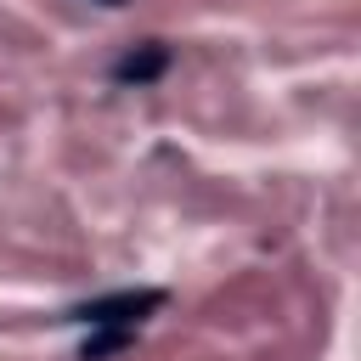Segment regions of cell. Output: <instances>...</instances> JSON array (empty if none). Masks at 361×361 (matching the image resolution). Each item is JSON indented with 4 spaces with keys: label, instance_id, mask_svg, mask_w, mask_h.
I'll return each instance as SVG.
<instances>
[{
    "label": "cell",
    "instance_id": "obj_1",
    "mask_svg": "<svg viewBox=\"0 0 361 361\" xmlns=\"http://www.w3.org/2000/svg\"><path fill=\"white\" fill-rule=\"evenodd\" d=\"M164 288H118V293H102V299H85L68 310V322H85V327H141L152 310H164Z\"/></svg>",
    "mask_w": 361,
    "mask_h": 361
},
{
    "label": "cell",
    "instance_id": "obj_2",
    "mask_svg": "<svg viewBox=\"0 0 361 361\" xmlns=\"http://www.w3.org/2000/svg\"><path fill=\"white\" fill-rule=\"evenodd\" d=\"M164 68H169V45L147 39V45H135L130 56H118V62H113V79H118V85H152Z\"/></svg>",
    "mask_w": 361,
    "mask_h": 361
},
{
    "label": "cell",
    "instance_id": "obj_3",
    "mask_svg": "<svg viewBox=\"0 0 361 361\" xmlns=\"http://www.w3.org/2000/svg\"><path fill=\"white\" fill-rule=\"evenodd\" d=\"M130 338H135V327H90V338L79 344V361H107V355H118Z\"/></svg>",
    "mask_w": 361,
    "mask_h": 361
},
{
    "label": "cell",
    "instance_id": "obj_4",
    "mask_svg": "<svg viewBox=\"0 0 361 361\" xmlns=\"http://www.w3.org/2000/svg\"><path fill=\"white\" fill-rule=\"evenodd\" d=\"M102 6H124V0H102Z\"/></svg>",
    "mask_w": 361,
    "mask_h": 361
}]
</instances>
